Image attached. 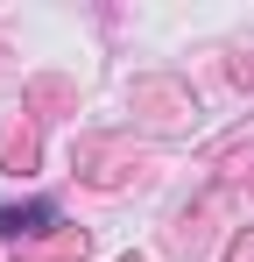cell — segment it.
Instances as JSON below:
<instances>
[{"instance_id":"1","label":"cell","mask_w":254,"mask_h":262,"mask_svg":"<svg viewBox=\"0 0 254 262\" xmlns=\"http://www.w3.org/2000/svg\"><path fill=\"white\" fill-rule=\"evenodd\" d=\"M0 227L7 234H36V227H49V206H14V213H0Z\"/></svg>"}]
</instances>
